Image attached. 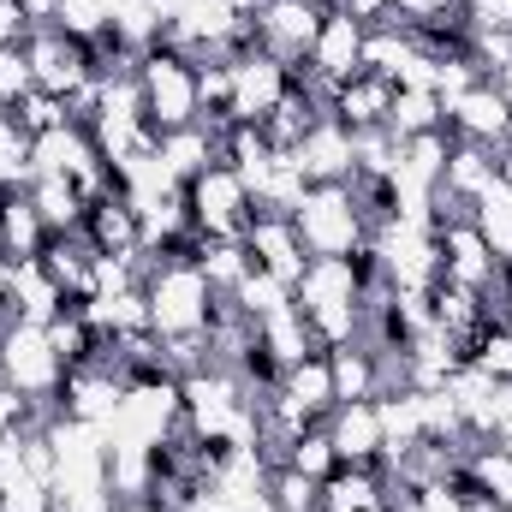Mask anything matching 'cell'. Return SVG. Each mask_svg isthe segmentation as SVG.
I'll use <instances>...</instances> for the list:
<instances>
[{"label":"cell","instance_id":"1","mask_svg":"<svg viewBox=\"0 0 512 512\" xmlns=\"http://www.w3.org/2000/svg\"><path fill=\"white\" fill-rule=\"evenodd\" d=\"M137 90H143V114L155 131L197 126V60L191 54L149 42L137 60Z\"/></svg>","mask_w":512,"mask_h":512},{"label":"cell","instance_id":"2","mask_svg":"<svg viewBox=\"0 0 512 512\" xmlns=\"http://www.w3.org/2000/svg\"><path fill=\"white\" fill-rule=\"evenodd\" d=\"M143 298H149V328L155 334H197L209 322L215 286L203 280L197 262H155L143 274Z\"/></svg>","mask_w":512,"mask_h":512},{"label":"cell","instance_id":"3","mask_svg":"<svg viewBox=\"0 0 512 512\" xmlns=\"http://www.w3.org/2000/svg\"><path fill=\"white\" fill-rule=\"evenodd\" d=\"M292 227H298V239H304L310 256H352L370 239L346 185H310L304 203L292 209Z\"/></svg>","mask_w":512,"mask_h":512},{"label":"cell","instance_id":"4","mask_svg":"<svg viewBox=\"0 0 512 512\" xmlns=\"http://www.w3.org/2000/svg\"><path fill=\"white\" fill-rule=\"evenodd\" d=\"M251 209H256L251 191H245V179H239L227 161L203 167V173L185 185V215H191V227H197L203 239H245Z\"/></svg>","mask_w":512,"mask_h":512},{"label":"cell","instance_id":"5","mask_svg":"<svg viewBox=\"0 0 512 512\" xmlns=\"http://www.w3.org/2000/svg\"><path fill=\"white\" fill-rule=\"evenodd\" d=\"M60 358H54V346H48V328H36V322H6L0 328V382L18 387V393H36V399H54V387H60ZM60 417V411H54Z\"/></svg>","mask_w":512,"mask_h":512},{"label":"cell","instance_id":"6","mask_svg":"<svg viewBox=\"0 0 512 512\" xmlns=\"http://www.w3.org/2000/svg\"><path fill=\"white\" fill-rule=\"evenodd\" d=\"M24 60H30V72H36V90H48V96H60V102L96 78L84 42H72V36L54 30V24H36V30L24 36Z\"/></svg>","mask_w":512,"mask_h":512},{"label":"cell","instance_id":"7","mask_svg":"<svg viewBox=\"0 0 512 512\" xmlns=\"http://www.w3.org/2000/svg\"><path fill=\"white\" fill-rule=\"evenodd\" d=\"M239 245H245V256H251V268L286 280V286H298V274L310 268V251H304L292 215H274V209H251V227H245Z\"/></svg>","mask_w":512,"mask_h":512},{"label":"cell","instance_id":"8","mask_svg":"<svg viewBox=\"0 0 512 512\" xmlns=\"http://www.w3.org/2000/svg\"><path fill=\"white\" fill-rule=\"evenodd\" d=\"M441 114H447L441 126L453 137H465V143H483V149H507L512 143V108L501 96V84H477V90L453 96Z\"/></svg>","mask_w":512,"mask_h":512},{"label":"cell","instance_id":"9","mask_svg":"<svg viewBox=\"0 0 512 512\" xmlns=\"http://www.w3.org/2000/svg\"><path fill=\"white\" fill-rule=\"evenodd\" d=\"M328 441H334L340 465H370V471H382L387 477L382 411H376V399H346V405H334V417H328Z\"/></svg>","mask_w":512,"mask_h":512},{"label":"cell","instance_id":"10","mask_svg":"<svg viewBox=\"0 0 512 512\" xmlns=\"http://www.w3.org/2000/svg\"><path fill=\"white\" fill-rule=\"evenodd\" d=\"M256 30H262V54L280 60V66H292V60H310L316 30H322V12L304 6V0H268L262 18H256Z\"/></svg>","mask_w":512,"mask_h":512},{"label":"cell","instance_id":"11","mask_svg":"<svg viewBox=\"0 0 512 512\" xmlns=\"http://www.w3.org/2000/svg\"><path fill=\"white\" fill-rule=\"evenodd\" d=\"M292 161H298V173H304L310 185H346V179L358 173L352 131L340 126V120H316V126L304 131V143L292 149Z\"/></svg>","mask_w":512,"mask_h":512},{"label":"cell","instance_id":"12","mask_svg":"<svg viewBox=\"0 0 512 512\" xmlns=\"http://www.w3.org/2000/svg\"><path fill=\"white\" fill-rule=\"evenodd\" d=\"M120 393H126L120 376L84 364V370H66V376H60V387H54V411L72 417V423H96V429H108V417L120 411Z\"/></svg>","mask_w":512,"mask_h":512},{"label":"cell","instance_id":"13","mask_svg":"<svg viewBox=\"0 0 512 512\" xmlns=\"http://www.w3.org/2000/svg\"><path fill=\"white\" fill-rule=\"evenodd\" d=\"M310 66L328 78V84H346L352 72H364V24L340 6L322 12V30H316V48H310Z\"/></svg>","mask_w":512,"mask_h":512},{"label":"cell","instance_id":"14","mask_svg":"<svg viewBox=\"0 0 512 512\" xmlns=\"http://www.w3.org/2000/svg\"><path fill=\"white\" fill-rule=\"evenodd\" d=\"M387 102H393V78L382 72H352L346 84H334V102H328V120H340L346 131H376L387 126Z\"/></svg>","mask_w":512,"mask_h":512},{"label":"cell","instance_id":"15","mask_svg":"<svg viewBox=\"0 0 512 512\" xmlns=\"http://www.w3.org/2000/svg\"><path fill=\"white\" fill-rule=\"evenodd\" d=\"M334 304H364L358 280H352V262L346 256H310V268L292 286V310L316 316V310H334Z\"/></svg>","mask_w":512,"mask_h":512},{"label":"cell","instance_id":"16","mask_svg":"<svg viewBox=\"0 0 512 512\" xmlns=\"http://www.w3.org/2000/svg\"><path fill=\"white\" fill-rule=\"evenodd\" d=\"M435 245H441V280H453V286H471V292H483L495 274H501V262L495 251L483 245V233L465 221V227H447V233H435Z\"/></svg>","mask_w":512,"mask_h":512},{"label":"cell","instance_id":"17","mask_svg":"<svg viewBox=\"0 0 512 512\" xmlns=\"http://www.w3.org/2000/svg\"><path fill=\"white\" fill-rule=\"evenodd\" d=\"M280 96H286V66H280V60L245 54V60L233 66V120H251L256 126Z\"/></svg>","mask_w":512,"mask_h":512},{"label":"cell","instance_id":"18","mask_svg":"<svg viewBox=\"0 0 512 512\" xmlns=\"http://www.w3.org/2000/svg\"><path fill=\"white\" fill-rule=\"evenodd\" d=\"M387 477L370 465H340L334 477H322V507L316 512H382Z\"/></svg>","mask_w":512,"mask_h":512},{"label":"cell","instance_id":"19","mask_svg":"<svg viewBox=\"0 0 512 512\" xmlns=\"http://www.w3.org/2000/svg\"><path fill=\"white\" fill-rule=\"evenodd\" d=\"M161 167L179 179V185H191L203 167H215L221 161V143H215V131H203V126H179V131H161Z\"/></svg>","mask_w":512,"mask_h":512},{"label":"cell","instance_id":"20","mask_svg":"<svg viewBox=\"0 0 512 512\" xmlns=\"http://www.w3.org/2000/svg\"><path fill=\"white\" fill-rule=\"evenodd\" d=\"M501 173H495V149H483V143H465V137H453V155H447V173H441V185L453 191V197H465V203H477L489 185H495Z\"/></svg>","mask_w":512,"mask_h":512},{"label":"cell","instance_id":"21","mask_svg":"<svg viewBox=\"0 0 512 512\" xmlns=\"http://www.w3.org/2000/svg\"><path fill=\"white\" fill-rule=\"evenodd\" d=\"M30 203H36V215H42L48 233H78V221H84V197L60 173H36L30 179Z\"/></svg>","mask_w":512,"mask_h":512},{"label":"cell","instance_id":"22","mask_svg":"<svg viewBox=\"0 0 512 512\" xmlns=\"http://www.w3.org/2000/svg\"><path fill=\"white\" fill-rule=\"evenodd\" d=\"M471 227L483 233V245L495 251V262H512V185L495 179L477 203H471Z\"/></svg>","mask_w":512,"mask_h":512},{"label":"cell","instance_id":"23","mask_svg":"<svg viewBox=\"0 0 512 512\" xmlns=\"http://www.w3.org/2000/svg\"><path fill=\"white\" fill-rule=\"evenodd\" d=\"M441 96L435 90H399L393 84V102H387V131L399 137V143H411V137H423V131H441Z\"/></svg>","mask_w":512,"mask_h":512},{"label":"cell","instance_id":"24","mask_svg":"<svg viewBox=\"0 0 512 512\" xmlns=\"http://www.w3.org/2000/svg\"><path fill=\"white\" fill-rule=\"evenodd\" d=\"M256 334H262V346H268V352H274V358H280L286 370H292L298 358H316L310 322H304V316H298L292 304H286V310H274V316H262V322H256Z\"/></svg>","mask_w":512,"mask_h":512},{"label":"cell","instance_id":"25","mask_svg":"<svg viewBox=\"0 0 512 512\" xmlns=\"http://www.w3.org/2000/svg\"><path fill=\"white\" fill-rule=\"evenodd\" d=\"M328 370H334V399H376V352L370 346H334L328 352Z\"/></svg>","mask_w":512,"mask_h":512},{"label":"cell","instance_id":"26","mask_svg":"<svg viewBox=\"0 0 512 512\" xmlns=\"http://www.w3.org/2000/svg\"><path fill=\"white\" fill-rule=\"evenodd\" d=\"M54 30L72 42H96L114 30V0H54Z\"/></svg>","mask_w":512,"mask_h":512},{"label":"cell","instance_id":"27","mask_svg":"<svg viewBox=\"0 0 512 512\" xmlns=\"http://www.w3.org/2000/svg\"><path fill=\"white\" fill-rule=\"evenodd\" d=\"M465 465H471V477L483 483V495H489L495 507L507 512V507H512V453H507V447L483 441V447H477V453H471Z\"/></svg>","mask_w":512,"mask_h":512},{"label":"cell","instance_id":"28","mask_svg":"<svg viewBox=\"0 0 512 512\" xmlns=\"http://www.w3.org/2000/svg\"><path fill=\"white\" fill-rule=\"evenodd\" d=\"M233 298H239V310H245L251 322H262V316H274V310H286V304H292V286H286V280H274V274H262V268H251V274L233 286Z\"/></svg>","mask_w":512,"mask_h":512},{"label":"cell","instance_id":"29","mask_svg":"<svg viewBox=\"0 0 512 512\" xmlns=\"http://www.w3.org/2000/svg\"><path fill=\"white\" fill-rule=\"evenodd\" d=\"M30 131H18V120L12 114H0V185H30L36 179V161H30Z\"/></svg>","mask_w":512,"mask_h":512},{"label":"cell","instance_id":"30","mask_svg":"<svg viewBox=\"0 0 512 512\" xmlns=\"http://www.w3.org/2000/svg\"><path fill=\"white\" fill-rule=\"evenodd\" d=\"M286 465L292 471H304V477H334L340 471V453H334V441H328V423H316V429H304L298 441H292V453H286Z\"/></svg>","mask_w":512,"mask_h":512},{"label":"cell","instance_id":"31","mask_svg":"<svg viewBox=\"0 0 512 512\" xmlns=\"http://www.w3.org/2000/svg\"><path fill=\"white\" fill-rule=\"evenodd\" d=\"M268 501L280 512H316L322 507V483L292 471V465H280V471H268Z\"/></svg>","mask_w":512,"mask_h":512},{"label":"cell","instance_id":"32","mask_svg":"<svg viewBox=\"0 0 512 512\" xmlns=\"http://www.w3.org/2000/svg\"><path fill=\"white\" fill-rule=\"evenodd\" d=\"M12 120H18V131H30V137H48V131L72 126V120H66V102L48 96V90H30V96L12 108Z\"/></svg>","mask_w":512,"mask_h":512},{"label":"cell","instance_id":"33","mask_svg":"<svg viewBox=\"0 0 512 512\" xmlns=\"http://www.w3.org/2000/svg\"><path fill=\"white\" fill-rule=\"evenodd\" d=\"M30 90H36V72H30L24 48H0V114H12Z\"/></svg>","mask_w":512,"mask_h":512},{"label":"cell","instance_id":"34","mask_svg":"<svg viewBox=\"0 0 512 512\" xmlns=\"http://www.w3.org/2000/svg\"><path fill=\"white\" fill-rule=\"evenodd\" d=\"M471 370H483V376H495V382H512V328L507 322H495V328L483 334V346L471 352Z\"/></svg>","mask_w":512,"mask_h":512},{"label":"cell","instance_id":"35","mask_svg":"<svg viewBox=\"0 0 512 512\" xmlns=\"http://www.w3.org/2000/svg\"><path fill=\"white\" fill-rule=\"evenodd\" d=\"M0 512H54V489L48 483H12V489H0Z\"/></svg>","mask_w":512,"mask_h":512},{"label":"cell","instance_id":"36","mask_svg":"<svg viewBox=\"0 0 512 512\" xmlns=\"http://www.w3.org/2000/svg\"><path fill=\"white\" fill-rule=\"evenodd\" d=\"M465 18L477 30H512V0H465Z\"/></svg>","mask_w":512,"mask_h":512},{"label":"cell","instance_id":"37","mask_svg":"<svg viewBox=\"0 0 512 512\" xmlns=\"http://www.w3.org/2000/svg\"><path fill=\"white\" fill-rule=\"evenodd\" d=\"M30 30H36V24L24 18V6H18V0H0V48H24Z\"/></svg>","mask_w":512,"mask_h":512},{"label":"cell","instance_id":"38","mask_svg":"<svg viewBox=\"0 0 512 512\" xmlns=\"http://www.w3.org/2000/svg\"><path fill=\"white\" fill-rule=\"evenodd\" d=\"M334 6H340V12H352V18H358L364 30H376V24H382L387 12H393L387 0H334Z\"/></svg>","mask_w":512,"mask_h":512},{"label":"cell","instance_id":"39","mask_svg":"<svg viewBox=\"0 0 512 512\" xmlns=\"http://www.w3.org/2000/svg\"><path fill=\"white\" fill-rule=\"evenodd\" d=\"M30 24H54V0H18Z\"/></svg>","mask_w":512,"mask_h":512},{"label":"cell","instance_id":"40","mask_svg":"<svg viewBox=\"0 0 512 512\" xmlns=\"http://www.w3.org/2000/svg\"><path fill=\"white\" fill-rule=\"evenodd\" d=\"M489 441H495V447H507V453H512V411L501 417V423H495V435H489Z\"/></svg>","mask_w":512,"mask_h":512},{"label":"cell","instance_id":"41","mask_svg":"<svg viewBox=\"0 0 512 512\" xmlns=\"http://www.w3.org/2000/svg\"><path fill=\"white\" fill-rule=\"evenodd\" d=\"M227 6H233L239 18H262V6H268V0H227Z\"/></svg>","mask_w":512,"mask_h":512},{"label":"cell","instance_id":"42","mask_svg":"<svg viewBox=\"0 0 512 512\" xmlns=\"http://www.w3.org/2000/svg\"><path fill=\"white\" fill-rule=\"evenodd\" d=\"M114 512H161L155 501H114Z\"/></svg>","mask_w":512,"mask_h":512},{"label":"cell","instance_id":"43","mask_svg":"<svg viewBox=\"0 0 512 512\" xmlns=\"http://www.w3.org/2000/svg\"><path fill=\"white\" fill-rule=\"evenodd\" d=\"M495 84H501V96H507V108H512V66L501 72V78H495Z\"/></svg>","mask_w":512,"mask_h":512},{"label":"cell","instance_id":"44","mask_svg":"<svg viewBox=\"0 0 512 512\" xmlns=\"http://www.w3.org/2000/svg\"><path fill=\"white\" fill-rule=\"evenodd\" d=\"M304 6H316V12H328V6H334V0H304Z\"/></svg>","mask_w":512,"mask_h":512},{"label":"cell","instance_id":"45","mask_svg":"<svg viewBox=\"0 0 512 512\" xmlns=\"http://www.w3.org/2000/svg\"><path fill=\"white\" fill-rule=\"evenodd\" d=\"M507 328H512V298H507Z\"/></svg>","mask_w":512,"mask_h":512}]
</instances>
